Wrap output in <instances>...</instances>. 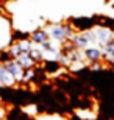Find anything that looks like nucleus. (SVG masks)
<instances>
[{
	"mask_svg": "<svg viewBox=\"0 0 114 120\" xmlns=\"http://www.w3.org/2000/svg\"><path fill=\"white\" fill-rule=\"evenodd\" d=\"M45 31H47L50 41L59 42V44H64L67 38L70 39V36H72V28L69 25H50Z\"/></svg>",
	"mask_w": 114,
	"mask_h": 120,
	"instance_id": "1",
	"label": "nucleus"
},
{
	"mask_svg": "<svg viewBox=\"0 0 114 120\" xmlns=\"http://www.w3.org/2000/svg\"><path fill=\"white\" fill-rule=\"evenodd\" d=\"M70 42L75 49H88L91 44H97L95 39V33L94 30L91 31H84V33H80V34H72L70 36Z\"/></svg>",
	"mask_w": 114,
	"mask_h": 120,
	"instance_id": "2",
	"label": "nucleus"
},
{
	"mask_svg": "<svg viewBox=\"0 0 114 120\" xmlns=\"http://www.w3.org/2000/svg\"><path fill=\"white\" fill-rule=\"evenodd\" d=\"M94 33H95V39L97 44H98V49H103L105 45H108L111 41H114V31L110 28L105 27H97L94 28Z\"/></svg>",
	"mask_w": 114,
	"mask_h": 120,
	"instance_id": "3",
	"label": "nucleus"
},
{
	"mask_svg": "<svg viewBox=\"0 0 114 120\" xmlns=\"http://www.w3.org/2000/svg\"><path fill=\"white\" fill-rule=\"evenodd\" d=\"M3 66H5V69L9 72V75L13 76L16 81H22V78H24V69L19 66L14 59H11V61H8V62H5Z\"/></svg>",
	"mask_w": 114,
	"mask_h": 120,
	"instance_id": "4",
	"label": "nucleus"
},
{
	"mask_svg": "<svg viewBox=\"0 0 114 120\" xmlns=\"http://www.w3.org/2000/svg\"><path fill=\"white\" fill-rule=\"evenodd\" d=\"M84 53V58L89 59V61H100L102 58H103V50L98 49V47H88V49L83 50Z\"/></svg>",
	"mask_w": 114,
	"mask_h": 120,
	"instance_id": "5",
	"label": "nucleus"
},
{
	"mask_svg": "<svg viewBox=\"0 0 114 120\" xmlns=\"http://www.w3.org/2000/svg\"><path fill=\"white\" fill-rule=\"evenodd\" d=\"M30 41L35 45H42V44H45L47 41H50V38H48L45 30H38V31H33V33H31Z\"/></svg>",
	"mask_w": 114,
	"mask_h": 120,
	"instance_id": "6",
	"label": "nucleus"
},
{
	"mask_svg": "<svg viewBox=\"0 0 114 120\" xmlns=\"http://www.w3.org/2000/svg\"><path fill=\"white\" fill-rule=\"evenodd\" d=\"M14 83H16V80L9 75V72L5 69L3 64H0V86H3V87H9V86H13Z\"/></svg>",
	"mask_w": 114,
	"mask_h": 120,
	"instance_id": "7",
	"label": "nucleus"
},
{
	"mask_svg": "<svg viewBox=\"0 0 114 120\" xmlns=\"http://www.w3.org/2000/svg\"><path fill=\"white\" fill-rule=\"evenodd\" d=\"M16 62H17L19 66L22 67L24 70H27V69H33V66H35V61L31 59V56L28 53H24L20 55L17 59H16Z\"/></svg>",
	"mask_w": 114,
	"mask_h": 120,
	"instance_id": "8",
	"label": "nucleus"
},
{
	"mask_svg": "<svg viewBox=\"0 0 114 120\" xmlns=\"http://www.w3.org/2000/svg\"><path fill=\"white\" fill-rule=\"evenodd\" d=\"M103 58L106 59V61H114V41H111L108 45H105L103 47Z\"/></svg>",
	"mask_w": 114,
	"mask_h": 120,
	"instance_id": "9",
	"label": "nucleus"
},
{
	"mask_svg": "<svg viewBox=\"0 0 114 120\" xmlns=\"http://www.w3.org/2000/svg\"><path fill=\"white\" fill-rule=\"evenodd\" d=\"M31 56V59H33V61H42V59H44V52H42V49H41L39 45H38V47H33V49L30 50V53H28Z\"/></svg>",
	"mask_w": 114,
	"mask_h": 120,
	"instance_id": "10",
	"label": "nucleus"
},
{
	"mask_svg": "<svg viewBox=\"0 0 114 120\" xmlns=\"http://www.w3.org/2000/svg\"><path fill=\"white\" fill-rule=\"evenodd\" d=\"M17 45L20 47L22 53H30V50L35 47V44H33L30 39H27V38H25V39H20V41L17 42Z\"/></svg>",
	"mask_w": 114,
	"mask_h": 120,
	"instance_id": "11",
	"label": "nucleus"
},
{
	"mask_svg": "<svg viewBox=\"0 0 114 120\" xmlns=\"http://www.w3.org/2000/svg\"><path fill=\"white\" fill-rule=\"evenodd\" d=\"M33 76H35V70L33 69H27V70H24L22 81H30V80H33Z\"/></svg>",
	"mask_w": 114,
	"mask_h": 120,
	"instance_id": "12",
	"label": "nucleus"
},
{
	"mask_svg": "<svg viewBox=\"0 0 114 120\" xmlns=\"http://www.w3.org/2000/svg\"><path fill=\"white\" fill-rule=\"evenodd\" d=\"M102 69V64H94L92 66V70H100Z\"/></svg>",
	"mask_w": 114,
	"mask_h": 120,
	"instance_id": "13",
	"label": "nucleus"
}]
</instances>
